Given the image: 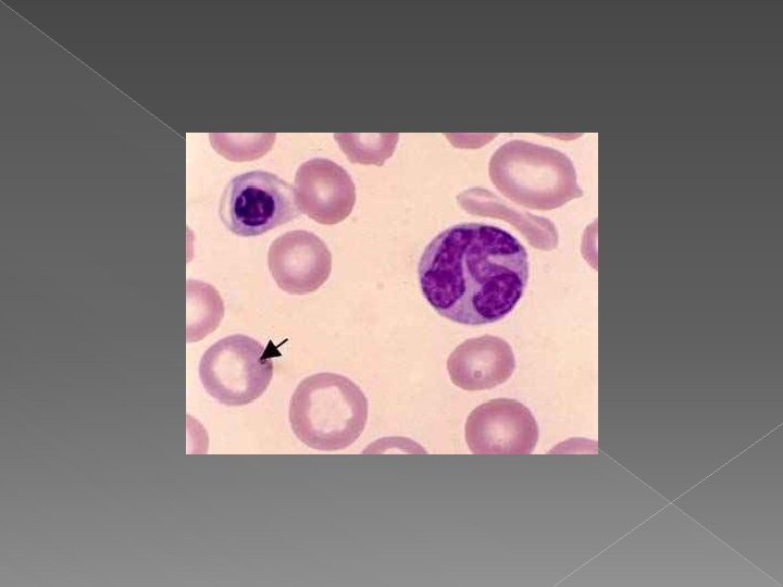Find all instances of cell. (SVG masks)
I'll list each match as a JSON object with an SVG mask.
<instances>
[{
  "mask_svg": "<svg viewBox=\"0 0 783 587\" xmlns=\"http://www.w3.org/2000/svg\"><path fill=\"white\" fill-rule=\"evenodd\" d=\"M421 291L442 316L485 325L509 314L529 280L524 246L507 230L461 223L439 233L418 265Z\"/></svg>",
  "mask_w": 783,
  "mask_h": 587,
  "instance_id": "cell-1",
  "label": "cell"
},
{
  "mask_svg": "<svg viewBox=\"0 0 783 587\" xmlns=\"http://www.w3.org/2000/svg\"><path fill=\"white\" fill-rule=\"evenodd\" d=\"M368 420V399L350 378L323 372L303 378L289 403L295 436L319 451L348 448L362 434Z\"/></svg>",
  "mask_w": 783,
  "mask_h": 587,
  "instance_id": "cell-2",
  "label": "cell"
},
{
  "mask_svg": "<svg viewBox=\"0 0 783 587\" xmlns=\"http://www.w3.org/2000/svg\"><path fill=\"white\" fill-rule=\"evenodd\" d=\"M488 172L502 196L534 210H552L583 195L566 154L524 140H511L498 148Z\"/></svg>",
  "mask_w": 783,
  "mask_h": 587,
  "instance_id": "cell-3",
  "label": "cell"
},
{
  "mask_svg": "<svg viewBox=\"0 0 783 587\" xmlns=\"http://www.w3.org/2000/svg\"><path fill=\"white\" fill-rule=\"evenodd\" d=\"M252 337L235 334L214 342L199 363L204 390L226 407H243L261 397L273 376L272 359L279 355Z\"/></svg>",
  "mask_w": 783,
  "mask_h": 587,
  "instance_id": "cell-4",
  "label": "cell"
},
{
  "mask_svg": "<svg viewBox=\"0 0 783 587\" xmlns=\"http://www.w3.org/2000/svg\"><path fill=\"white\" fill-rule=\"evenodd\" d=\"M295 188L277 175L250 171L233 177L221 196L224 226L241 237L262 235L300 215Z\"/></svg>",
  "mask_w": 783,
  "mask_h": 587,
  "instance_id": "cell-5",
  "label": "cell"
},
{
  "mask_svg": "<svg viewBox=\"0 0 783 587\" xmlns=\"http://www.w3.org/2000/svg\"><path fill=\"white\" fill-rule=\"evenodd\" d=\"M464 434L475 454H530L538 439V427L527 407L514 399L497 398L470 413Z\"/></svg>",
  "mask_w": 783,
  "mask_h": 587,
  "instance_id": "cell-6",
  "label": "cell"
},
{
  "mask_svg": "<svg viewBox=\"0 0 783 587\" xmlns=\"http://www.w3.org/2000/svg\"><path fill=\"white\" fill-rule=\"evenodd\" d=\"M268 265L282 290L290 295H306L319 289L330 277L332 254L315 234L290 230L270 246Z\"/></svg>",
  "mask_w": 783,
  "mask_h": 587,
  "instance_id": "cell-7",
  "label": "cell"
},
{
  "mask_svg": "<svg viewBox=\"0 0 783 587\" xmlns=\"http://www.w3.org/2000/svg\"><path fill=\"white\" fill-rule=\"evenodd\" d=\"M295 192L301 212L323 225L345 220L356 202V186L348 172L328 159L302 163L295 175Z\"/></svg>",
  "mask_w": 783,
  "mask_h": 587,
  "instance_id": "cell-8",
  "label": "cell"
},
{
  "mask_svg": "<svg viewBox=\"0 0 783 587\" xmlns=\"http://www.w3.org/2000/svg\"><path fill=\"white\" fill-rule=\"evenodd\" d=\"M514 369L511 346L493 335L464 340L447 360L452 384L469 391L492 389L508 380Z\"/></svg>",
  "mask_w": 783,
  "mask_h": 587,
  "instance_id": "cell-9",
  "label": "cell"
},
{
  "mask_svg": "<svg viewBox=\"0 0 783 587\" xmlns=\"http://www.w3.org/2000/svg\"><path fill=\"white\" fill-rule=\"evenodd\" d=\"M457 202L470 214L509 222L537 249L551 250L558 243V234L551 221L518 210L485 188L467 189L457 196Z\"/></svg>",
  "mask_w": 783,
  "mask_h": 587,
  "instance_id": "cell-10",
  "label": "cell"
},
{
  "mask_svg": "<svg viewBox=\"0 0 783 587\" xmlns=\"http://www.w3.org/2000/svg\"><path fill=\"white\" fill-rule=\"evenodd\" d=\"M346 157L352 163L383 165L391 157L398 134H335Z\"/></svg>",
  "mask_w": 783,
  "mask_h": 587,
  "instance_id": "cell-11",
  "label": "cell"
}]
</instances>
